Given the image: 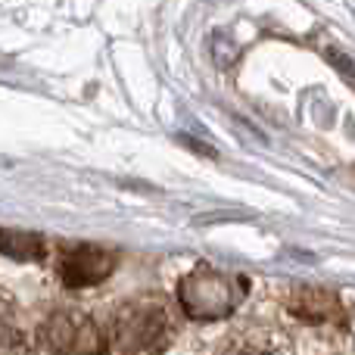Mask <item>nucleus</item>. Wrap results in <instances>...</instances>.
I'll use <instances>...</instances> for the list:
<instances>
[{"label":"nucleus","mask_w":355,"mask_h":355,"mask_svg":"<svg viewBox=\"0 0 355 355\" xmlns=\"http://www.w3.org/2000/svg\"><path fill=\"white\" fill-rule=\"evenodd\" d=\"M175 324L162 302L141 300L128 302L112 318V343L106 349L116 352H162L172 343Z\"/></svg>","instance_id":"2"},{"label":"nucleus","mask_w":355,"mask_h":355,"mask_svg":"<svg viewBox=\"0 0 355 355\" xmlns=\"http://www.w3.org/2000/svg\"><path fill=\"white\" fill-rule=\"evenodd\" d=\"M41 340L47 352H69V355L106 352V340L100 334V327L94 324V318L85 312H75V309L50 315V321L41 331Z\"/></svg>","instance_id":"3"},{"label":"nucleus","mask_w":355,"mask_h":355,"mask_svg":"<svg viewBox=\"0 0 355 355\" xmlns=\"http://www.w3.org/2000/svg\"><path fill=\"white\" fill-rule=\"evenodd\" d=\"M116 259L97 246H75L60 259V277L66 287H97L112 275Z\"/></svg>","instance_id":"4"},{"label":"nucleus","mask_w":355,"mask_h":355,"mask_svg":"<svg viewBox=\"0 0 355 355\" xmlns=\"http://www.w3.org/2000/svg\"><path fill=\"white\" fill-rule=\"evenodd\" d=\"M290 315L302 324H331L340 315V302L331 290L318 287H293L290 290Z\"/></svg>","instance_id":"5"},{"label":"nucleus","mask_w":355,"mask_h":355,"mask_svg":"<svg viewBox=\"0 0 355 355\" xmlns=\"http://www.w3.org/2000/svg\"><path fill=\"white\" fill-rule=\"evenodd\" d=\"M246 281L215 268H196L178 284V302L193 321H221L243 302Z\"/></svg>","instance_id":"1"},{"label":"nucleus","mask_w":355,"mask_h":355,"mask_svg":"<svg viewBox=\"0 0 355 355\" xmlns=\"http://www.w3.org/2000/svg\"><path fill=\"white\" fill-rule=\"evenodd\" d=\"M0 252L19 262H37L44 256V240L28 231H3L0 227Z\"/></svg>","instance_id":"6"},{"label":"nucleus","mask_w":355,"mask_h":355,"mask_svg":"<svg viewBox=\"0 0 355 355\" xmlns=\"http://www.w3.org/2000/svg\"><path fill=\"white\" fill-rule=\"evenodd\" d=\"M25 349H28V343L22 340V331L0 309V352H25Z\"/></svg>","instance_id":"7"}]
</instances>
